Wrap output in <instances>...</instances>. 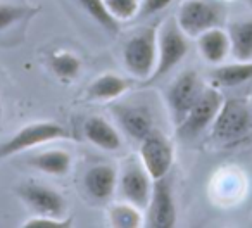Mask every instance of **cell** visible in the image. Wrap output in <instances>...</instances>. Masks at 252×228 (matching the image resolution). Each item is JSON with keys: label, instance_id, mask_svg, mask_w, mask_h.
Wrapping results in <instances>:
<instances>
[{"label": "cell", "instance_id": "1", "mask_svg": "<svg viewBox=\"0 0 252 228\" xmlns=\"http://www.w3.org/2000/svg\"><path fill=\"white\" fill-rule=\"evenodd\" d=\"M252 133V107L247 98L231 97L223 100L213 125L211 135L216 142L235 145Z\"/></svg>", "mask_w": 252, "mask_h": 228}, {"label": "cell", "instance_id": "2", "mask_svg": "<svg viewBox=\"0 0 252 228\" xmlns=\"http://www.w3.org/2000/svg\"><path fill=\"white\" fill-rule=\"evenodd\" d=\"M158 32L156 26H145L133 33L123 47L126 69L144 83L152 76L158 63Z\"/></svg>", "mask_w": 252, "mask_h": 228}, {"label": "cell", "instance_id": "3", "mask_svg": "<svg viewBox=\"0 0 252 228\" xmlns=\"http://www.w3.org/2000/svg\"><path fill=\"white\" fill-rule=\"evenodd\" d=\"M66 138H71V131L56 121H36V123L25 125L21 130L0 144V161L19 152L35 149L47 142L66 140Z\"/></svg>", "mask_w": 252, "mask_h": 228}, {"label": "cell", "instance_id": "4", "mask_svg": "<svg viewBox=\"0 0 252 228\" xmlns=\"http://www.w3.org/2000/svg\"><path fill=\"white\" fill-rule=\"evenodd\" d=\"M224 5L216 0H183L176 14L180 30L190 38L211 28H218L224 19Z\"/></svg>", "mask_w": 252, "mask_h": 228}, {"label": "cell", "instance_id": "5", "mask_svg": "<svg viewBox=\"0 0 252 228\" xmlns=\"http://www.w3.org/2000/svg\"><path fill=\"white\" fill-rule=\"evenodd\" d=\"M189 52L187 35L180 30L176 19H169L159 28L158 32V63L152 76L145 81V85H151L162 78L166 73L173 69L176 64L182 63V59Z\"/></svg>", "mask_w": 252, "mask_h": 228}, {"label": "cell", "instance_id": "6", "mask_svg": "<svg viewBox=\"0 0 252 228\" xmlns=\"http://www.w3.org/2000/svg\"><path fill=\"white\" fill-rule=\"evenodd\" d=\"M175 159V149L169 138L159 130H152L140 144V161L152 180L168 176Z\"/></svg>", "mask_w": 252, "mask_h": 228}, {"label": "cell", "instance_id": "7", "mask_svg": "<svg viewBox=\"0 0 252 228\" xmlns=\"http://www.w3.org/2000/svg\"><path fill=\"white\" fill-rule=\"evenodd\" d=\"M221 104H223V97H221V94L216 88L202 90L200 97L192 105V109L189 111L185 120L176 127L178 128V133L182 137L190 138L199 135L206 128H209L213 125L214 118H216L218 111H220Z\"/></svg>", "mask_w": 252, "mask_h": 228}, {"label": "cell", "instance_id": "8", "mask_svg": "<svg viewBox=\"0 0 252 228\" xmlns=\"http://www.w3.org/2000/svg\"><path fill=\"white\" fill-rule=\"evenodd\" d=\"M154 180L144 168L142 161L126 163L123 173L118 176L119 194L126 202L133 204L140 209H147V204L152 195V185Z\"/></svg>", "mask_w": 252, "mask_h": 228}, {"label": "cell", "instance_id": "9", "mask_svg": "<svg viewBox=\"0 0 252 228\" xmlns=\"http://www.w3.org/2000/svg\"><path fill=\"white\" fill-rule=\"evenodd\" d=\"M200 94H202V85H200L199 74L195 71L187 69L175 78L168 90V104L176 127L185 120V116L197 102V98L200 97Z\"/></svg>", "mask_w": 252, "mask_h": 228}, {"label": "cell", "instance_id": "10", "mask_svg": "<svg viewBox=\"0 0 252 228\" xmlns=\"http://www.w3.org/2000/svg\"><path fill=\"white\" fill-rule=\"evenodd\" d=\"M145 223L151 228H173L176 225V204L168 176L154 180Z\"/></svg>", "mask_w": 252, "mask_h": 228}, {"label": "cell", "instance_id": "11", "mask_svg": "<svg viewBox=\"0 0 252 228\" xmlns=\"http://www.w3.org/2000/svg\"><path fill=\"white\" fill-rule=\"evenodd\" d=\"M21 200L36 213V216L63 218L66 214L67 202L57 190L42 187L35 182H26L18 187Z\"/></svg>", "mask_w": 252, "mask_h": 228}, {"label": "cell", "instance_id": "12", "mask_svg": "<svg viewBox=\"0 0 252 228\" xmlns=\"http://www.w3.org/2000/svg\"><path fill=\"white\" fill-rule=\"evenodd\" d=\"M114 114L123 130L138 142H142L154 130L151 112L140 105H116Z\"/></svg>", "mask_w": 252, "mask_h": 228}, {"label": "cell", "instance_id": "13", "mask_svg": "<svg viewBox=\"0 0 252 228\" xmlns=\"http://www.w3.org/2000/svg\"><path fill=\"white\" fill-rule=\"evenodd\" d=\"M85 189L94 199L97 200H107L114 194L118 187V171L111 164H97L92 166L85 173Z\"/></svg>", "mask_w": 252, "mask_h": 228}, {"label": "cell", "instance_id": "14", "mask_svg": "<svg viewBox=\"0 0 252 228\" xmlns=\"http://www.w3.org/2000/svg\"><path fill=\"white\" fill-rule=\"evenodd\" d=\"M131 88V80L123 78L119 74H102L97 80H94L88 85L87 92H85V98L87 100H114L125 95L126 92Z\"/></svg>", "mask_w": 252, "mask_h": 228}, {"label": "cell", "instance_id": "15", "mask_svg": "<svg viewBox=\"0 0 252 228\" xmlns=\"http://www.w3.org/2000/svg\"><path fill=\"white\" fill-rule=\"evenodd\" d=\"M197 45L202 59L209 64H221L231 50L230 36L221 28H211L197 36Z\"/></svg>", "mask_w": 252, "mask_h": 228}, {"label": "cell", "instance_id": "16", "mask_svg": "<svg viewBox=\"0 0 252 228\" xmlns=\"http://www.w3.org/2000/svg\"><path fill=\"white\" fill-rule=\"evenodd\" d=\"M85 137L90 144L95 147L104 149V151H118L121 149V137H119L118 130L109 123L107 120L100 116H92L85 121Z\"/></svg>", "mask_w": 252, "mask_h": 228}, {"label": "cell", "instance_id": "17", "mask_svg": "<svg viewBox=\"0 0 252 228\" xmlns=\"http://www.w3.org/2000/svg\"><path fill=\"white\" fill-rule=\"evenodd\" d=\"M28 164H32L33 168L45 173V175L64 176L71 169L73 159H71L69 152L63 151V149H52V151H45L42 154L33 156L28 161Z\"/></svg>", "mask_w": 252, "mask_h": 228}, {"label": "cell", "instance_id": "18", "mask_svg": "<svg viewBox=\"0 0 252 228\" xmlns=\"http://www.w3.org/2000/svg\"><path fill=\"white\" fill-rule=\"evenodd\" d=\"M213 80L220 87H238L252 80V61H238L214 69Z\"/></svg>", "mask_w": 252, "mask_h": 228}, {"label": "cell", "instance_id": "19", "mask_svg": "<svg viewBox=\"0 0 252 228\" xmlns=\"http://www.w3.org/2000/svg\"><path fill=\"white\" fill-rule=\"evenodd\" d=\"M230 36L231 54L237 61H251L252 59V19L247 21L233 23L228 30Z\"/></svg>", "mask_w": 252, "mask_h": 228}, {"label": "cell", "instance_id": "20", "mask_svg": "<svg viewBox=\"0 0 252 228\" xmlns=\"http://www.w3.org/2000/svg\"><path fill=\"white\" fill-rule=\"evenodd\" d=\"M49 67L57 78L64 81L74 80L81 71V61L69 50H57L49 57Z\"/></svg>", "mask_w": 252, "mask_h": 228}, {"label": "cell", "instance_id": "21", "mask_svg": "<svg viewBox=\"0 0 252 228\" xmlns=\"http://www.w3.org/2000/svg\"><path fill=\"white\" fill-rule=\"evenodd\" d=\"M109 221L116 228H138L144 223L140 207L130 202H118L109 207Z\"/></svg>", "mask_w": 252, "mask_h": 228}, {"label": "cell", "instance_id": "22", "mask_svg": "<svg viewBox=\"0 0 252 228\" xmlns=\"http://www.w3.org/2000/svg\"><path fill=\"white\" fill-rule=\"evenodd\" d=\"M78 2H80L81 7L90 14V18H94V21H97L105 32L111 33V35L118 33V30H119L118 21H116L111 12L107 11L104 0H78Z\"/></svg>", "mask_w": 252, "mask_h": 228}, {"label": "cell", "instance_id": "23", "mask_svg": "<svg viewBox=\"0 0 252 228\" xmlns=\"http://www.w3.org/2000/svg\"><path fill=\"white\" fill-rule=\"evenodd\" d=\"M38 9L23 7L14 4H0V32L11 28L12 25H18L19 21L33 16Z\"/></svg>", "mask_w": 252, "mask_h": 228}, {"label": "cell", "instance_id": "24", "mask_svg": "<svg viewBox=\"0 0 252 228\" xmlns=\"http://www.w3.org/2000/svg\"><path fill=\"white\" fill-rule=\"evenodd\" d=\"M104 4L116 21H130L140 11V0H104Z\"/></svg>", "mask_w": 252, "mask_h": 228}, {"label": "cell", "instance_id": "25", "mask_svg": "<svg viewBox=\"0 0 252 228\" xmlns=\"http://www.w3.org/2000/svg\"><path fill=\"white\" fill-rule=\"evenodd\" d=\"M25 228H69L73 227V218H50V216H35L30 218L23 225Z\"/></svg>", "mask_w": 252, "mask_h": 228}, {"label": "cell", "instance_id": "26", "mask_svg": "<svg viewBox=\"0 0 252 228\" xmlns=\"http://www.w3.org/2000/svg\"><path fill=\"white\" fill-rule=\"evenodd\" d=\"M171 2L173 0H142L138 16H140V18H147V16L158 14V12L164 11Z\"/></svg>", "mask_w": 252, "mask_h": 228}, {"label": "cell", "instance_id": "27", "mask_svg": "<svg viewBox=\"0 0 252 228\" xmlns=\"http://www.w3.org/2000/svg\"><path fill=\"white\" fill-rule=\"evenodd\" d=\"M2 112H4V107H2V100H0V123H2Z\"/></svg>", "mask_w": 252, "mask_h": 228}, {"label": "cell", "instance_id": "28", "mask_svg": "<svg viewBox=\"0 0 252 228\" xmlns=\"http://www.w3.org/2000/svg\"><path fill=\"white\" fill-rule=\"evenodd\" d=\"M247 4H249V7H252V0H247Z\"/></svg>", "mask_w": 252, "mask_h": 228}]
</instances>
